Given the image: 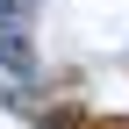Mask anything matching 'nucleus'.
Returning <instances> with one entry per match:
<instances>
[{"mask_svg":"<svg viewBox=\"0 0 129 129\" xmlns=\"http://www.w3.org/2000/svg\"><path fill=\"white\" fill-rule=\"evenodd\" d=\"M72 129H129V115H79Z\"/></svg>","mask_w":129,"mask_h":129,"instance_id":"nucleus-1","label":"nucleus"}]
</instances>
